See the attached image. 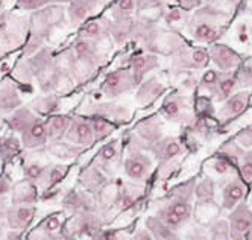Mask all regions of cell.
<instances>
[{
  "instance_id": "cell-1",
  "label": "cell",
  "mask_w": 252,
  "mask_h": 240,
  "mask_svg": "<svg viewBox=\"0 0 252 240\" xmlns=\"http://www.w3.org/2000/svg\"><path fill=\"white\" fill-rule=\"evenodd\" d=\"M226 25V14L216 6H204L189 17L187 28L193 40L211 43L218 40Z\"/></svg>"
},
{
  "instance_id": "cell-2",
  "label": "cell",
  "mask_w": 252,
  "mask_h": 240,
  "mask_svg": "<svg viewBox=\"0 0 252 240\" xmlns=\"http://www.w3.org/2000/svg\"><path fill=\"white\" fill-rule=\"evenodd\" d=\"M159 116L167 119L172 123L190 126L196 119L194 101L191 96L183 91L175 90L170 93L159 106Z\"/></svg>"
},
{
  "instance_id": "cell-3",
  "label": "cell",
  "mask_w": 252,
  "mask_h": 240,
  "mask_svg": "<svg viewBox=\"0 0 252 240\" xmlns=\"http://www.w3.org/2000/svg\"><path fill=\"white\" fill-rule=\"evenodd\" d=\"M29 22L26 17L17 14L0 17V55L19 47L26 41Z\"/></svg>"
},
{
  "instance_id": "cell-4",
  "label": "cell",
  "mask_w": 252,
  "mask_h": 240,
  "mask_svg": "<svg viewBox=\"0 0 252 240\" xmlns=\"http://www.w3.org/2000/svg\"><path fill=\"white\" fill-rule=\"evenodd\" d=\"M191 214H193L191 199L175 196V195H169L166 198V206L161 207L155 213V216H158L167 227H170L175 231L183 228L190 220Z\"/></svg>"
},
{
  "instance_id": "cell-5",
  "label": "cell",
  "mask_w": 252,
  "mask_h": 240,
  "mask_svg": "<svg viewBox=\"0 0 252 240\" xmlns=\"http://www.w3.org/2000/svg\"><path fill=\"white\" fill-rule=\"evenodd\" d=\"M122 168L129 181L137 184H146L154 173V161L146 152L134 149L126 155L122 163Z\"/></svg>"
},
{
  "instance_id": "cell-6",
  "label": "cell",
  "mask_w": 252,
  "mask_h": 240,
  "mask_svg": "<svg viewBox=\"0 0 252 240\" xmlns=\"http://www.w3.org/2000/svg\"><path fill=\"white\" fill-rule=\"evenodd\" d=\"M210 61L208 50L202 47H189L181 44L176 50L172 52L170 66L173 70H197L207 66Z\"/></svg>"
},
{
  "instance_id": "cell-7",
  "label": "cell",
  "mask_w": 252,
  "mask_h": 240,
  "mask_svg": "<svg viewBox=\"0 0 252 240\" xmlns=\"http://www.w3.org/2000/svg\"><path fill=\"white\" fill-rule=\"evenodd\" d=\"M137 87L131 70H114L110 75H106L103 79V84L100 87V93L110 99L119 98L122 95H126L128 91L134 90Z\"/></svg>"
},
{
  "instance_id": "cell-8",
  "label": "cell",
  "mask_w": 252,
  "mask_h": 240,
  "mask_svg": "<svg viewBox=\"0 0 252 240\" xmlns=\"http://www.w3.org/2000/svg\"><path fill=\"white\" fill-rule=\"evenodd\" d=\"M63 140L79 146L81 149L92 147L96 143L94 133H93V128H92V120L85 119L82 114L73 116L70 120V125L67 128V133H65Z\"/></svg>"
},
{
  "instance_id": "cell-9",
  "label": "cell",
  "mask_w": 252,
  "mask_h": 240,
  "mask_svg": "<svg viewBox=\"0 0 252 240\" xmlns=\"http://www.w3.org/2000/svg\"><path fill=\"white\" fill-rule=\"evenodd\" d=\"M229 224V239H245L248 231L252 228V208L246 201H242L228 216Z\"/></svg>"
},
{
  "instance_id": "cell-10",
  "label": "cell",
  "mask_w": 252,
  "mask_h": 240,
  "mask_svg": "<svg viewBox=\"0 0 252 240\" xmlns=\"http://www.w3.org/2000/svg\"><path fill=\"white\" fill-rule=\"evenodd\" d=\"M210 61L220 71H232L243 64V57L226 44H211L208 49Z\"/></svg>"
},
{
  "instance_id": "cell-11",
  "label": "cell",
  "mask_w": 252,
  "mask_h": 240,
  "mask_svg": "<svg viewBox=\"0 0 252 240\" xmlns=\"http://www.w3.org/2000/svg\"><path fill=\"white\" fill-rule=\"evenodd\" d=\"M251 103V93L248 90L232 93L228 99L222 102V108L219 111V123L228 125L229 122L240 117Z\"/></svg>"
},
{
  "instance_id": "cell-12",
  "label": "cell",
  "mask_w": 252,
  "mask_h": 240,
  "mask_svg": "<svg viewBox=\"0 0 252 240\" xmlns=\"http://www.w3.org/2000/svg\"><path fill=\"white\" fill-rule=\"evenodd\" d=\"M151 151L158 163H167L181 158L187 151V144L176 137H163L152 146Z\"/></svg>"
},
{
  "instance_id": "cell-13",
  "label": "cell",
  "mask_w": 252,
  "mask_h": 240,
  "mask_svg": "<svg viewBox=\"0 0 252 240\" xmlns=\"http://www.w3.org/2000/svg\"><path fill=\"white\" fill-rule=\"evenodd\" d=\"M138 90L135 93V103L140 106H148L154 103L158 98H161L167 90L166 82L159 76H151L145 78L138 85Z\"/></svg>"
},
{
  "instance_id": "cell-14",
  "label": "cell",
  "mask_w": 252,
  "mask_h": 240,
  "mask_svg": "<svg viewBox=\"0 0 252 240\" xmlns=\"http://www.w3.org/2000/svg\"><path fill=\"white\" fill-rule=\"evenodd\" d=\"M249 193V184H246L240 176L231 178L222 189V202L220 207L222 210H232L237 204L246 199Z\"/></svg>"
},
{
  "instance_id": "cell-15",
  "label": "cell",
  "mask_w": 252,
  "mask_h": 240,
  "mask_svg": "<svg viewBox=\"0 0 252 240\" xmlns=\"http://www.w3.org/2000/svg\"><path fill=\"white\" fill-rule=\"evenodd\" d=\"M103 3V0H71L68 6L71 26H81L88 18H93L100 11Z\"/></svg>"
},
{
  "instance_id": "cell-16",
  "label": "cell",
  "mask_w": 252,
  "mask_h": 240,
  "mask_svg": "<svg viewBox=\"0 0 252 240\" xmlns=\"http://www.w3.org/2000/svg\"><path fill=\"white\" fill-rule=\"evenodd\" d=\"M35 204H11L6 213V222L11 230L25 233L35 217Z\"/></svg>"
},
{
  "instance_id": "cell-17",
  "label": "cell",
  "mask_w": 252,
  "mask_h": 240,
  "mask_svg": "<svg viewBox=\"0 0 252 240\" xmlns=\"http://www.w3.org/2000/svg\"><path fill=\"white\" fill-rule=\"evenodd\" d=\"M134 134L140 143L152 147L157 141L163 138V120H161V116H152L140 122L134 129Z\"/></svg>"
},
{
  "instance_id": "cell-18",
  "label": "cell",
  "mask_w": 252,
  "mask_h": 240,
  "mask_svg": "<svg viewBox=\"0 0 252 240\" xmlns=\"http://www.w3.org/2000/svg\"><path fill=\"white\" fill-rule=\"evenodd\" d=\"M122 152H123V138L110 140L100 147V151L97 152V155L93 158L92 163H94L105 173H108L110 172L111 164L122 166L123 161H117L122 158Z\"/></svg>"
},
{
  "instance_id": "cell-19",
  "label": "cell",
  "mask_w": 252,
  "mask_h": 240,
  "mask_svg": "<svg viewBox=\"0 0 252 240\" xmlns=\"http://www.w3.org/2000/svg\"><path fill=\"white\" fill-rule=\"evenodd\" d=\"M22 144L25 149L35 151L47 144V129H46V120L40 119L38 116L35 120L22 133Z\"/></svg>"
},
{
  "instance_id": "cell-20",
  "label": "cell",
  "mask_w": 252,
  "mask_h": 240,
  "mask_svg": "<svg viewBox=\"0 0 252 240\" xmlns=\"http://www.w3.org/2000/svg\"><path fill=\"white\" fill-rule=\"evenodd\" d=\"M65 227V213H52L46 216L40 225L31 231L29 239H55L53 234H60L61 239L64 237L63 228Z\"/></svg>"
},
{
  "instance_id": "cell-21",
  "label": "cell",
  "mask_w": 252,
  "mask_h": 240,
  "mask_svg": "<svg viewBox=\"0 0 252 240\" xmlns=\"http://www.w3.org/2000/svg\"><path fill=\"white\" fill-rule=\"evenodd\" d=\"M158 66H159V60L154 53L143 52V53L132 55L131 61H129V70L132 73L135 84L138 85Z\"/></svg>"
},
{
  "instance_id": "cell-22",
  "label": "cell",
  "mask_w": 252,
  "mask_h": 240,
  "mask_svg": "<svg viewBox=\"0 0 252 240\" xmlns=\"http://www.w3.org/2000/svg\"><path fill=\"white\" fill-rule=\"evenodd\" d=\"M84 149L79 146L65 141V140H57V141H49L46 144V154L52 158L58 160L60 163H71L78 160L82 155Z\"/></svg>"
},
{
  "instance_id": "cell-23",
  "label": "cell",
  "mask_w": 252,
  "mask_h": 240,
  "mask_svg": "<svg viewBox=\"0 0 252 240\" xmlns=\"http://www.w3.org/2000/svg\"><path fill=\"white\" fill-rule=\"evenodd\" d=\"M79 186L88 192V193H97L105 184L108 182V175L96 166L94 163L90 161V164L79 173Z\"/></svg>"
},
{
  "instance_id": "cell-24",
  "label": "cell",
  "mask_w": 252,
  "mask_h": 240,
  "mask_svg": "<svg viewBox=\"0 0 252 240\" xmlns=\"http://www.w3.org/2000/svg\"><path fill=\"white\" fill-rule=\"evenodd\" d=\"M22 103V98L19 95V88L15 82H11L9 79L0 84V114L3 119H6L14 109H17Z\"/></svg>"
},
{
  "instance_id": "cell-25",
  "label": "cell",
  "mask_w": 252,
  "mask_h": 240,
  "mask_svg": "<svg viewBox=\"0 0 252 240\" xmlns=\"http://www.w3.org/2000/svg\"><path fill=\"white\" fill-rule=\"evenodd\" d=\"M11 196L12 204H35L38 199V190L35 182L25 179L17 184H12Z\"/></svg>"
},
{
  "instance_id": "cell-26",
  "label": "cell",
  "mask_w": 252,
  "mask_h": 240,
  "mask_svg": "<svg viewBox=\"0 0 252 240\" xmlns=\"http://www.w3.org/2000/svg\"><path fill=\"white\" fill-rule=\"evenodd\" d=\"M71 117L63 113H53L49 116V119L46 120V129H47V143L49 141H57V140H63L67 128L70 125Z\"/></svg>"
},
{
  "instance_id": "cell-27",
  "label": "cell",
  "mask_w": 252,
  "mask_h": 240,
  "mask_svg": "<svg viewBox=\"0 0 252 240\" xmlns=\"http://www.w3.org/2000/svg\"><path fill=\"white\" fill-rule=\"evenodd\" d=\"M110 28H111V23L108 20V17L88 18V20L84 22L79 28V36L97 40V38H102L105 34L110 32Z\"/></svg>"
},
{
  "instance_id": "cell-28",
  "label": "cell",
  "mask_w": 252,
  "mask_h": 240,
  "mask_svg": "<svg viewBox=\"0 0 252 240\" xmlns=\"http://www.w3.org/2000/svg\"><path fill=\"white\" fill-rule=\"evenodd\" d=\"M237 88V81H236V75L232 71H220V78L219 82L216 85L213 99L218 101L219 103H222L225 99H228L234 91Z\"/></svg>"
},
{
  "instance_id": "cell-29",
  "label": "cell",
  "mask_w": 252,
  "mask_h": 240,
  "mask_svg": "<svg viewBox=\"0 0 252 240\" xmlns=\"http://www.w3.org/2000/svg\"><path fill=\"white\" fill-rule=\"evenodd\" d=\"M222 211L220 204L216 202V199L213 201H196V210H194V217L197 219V222L201 225H207L208 222H211L213 219L219 217Z\"/></svg>"
},
{
  "instance_id": "cell-30",
  "label": "cell",
  "mask_w": 252,
  "mask_h": 240,
  "mask_svg": "<svg viewBox=\"0 0 252 240\" xmlns=\"http://www.w3.org/2000/svg\"><path fill=\"white\" fill-rule=\"evenodd\" d=\"M219 78H220L219 70H214V69L205 70L202 73V76L197 79V85L194 90V91H197V96L210 98L213 101V95H214L216 85H218V82H219Z\"/></svg>"
},
{
  "instance_id": "cell-31",
  "label": "cell",
  "mask_w": 252,
  "mask_h": 240,
  "mask_svg": "<svg viewBox=\"0 0 252 240\" xmlns=\"http://www.w3.org/2000/svg\"><path fill=\"white\" fill-rule=\"evenodd\" d=\"M22 149H23V144L19 137H12V136L2 137L0 138V161L11 163L14 157L19 155Z\"/></svg>"
},
{
  "instance_id": "cell-32",
  "label": "cell",
  "mask_w": 252,
  "mask_h": 240,
  "mask_svg": "<svg viewBox=\"0 0 252 240\" xmlns=\"http://www.w3.org/2000/svg\"><path fill=\"white\" fill-rule=\"evenodd\" d=\"M145 225L149 228V231L152 233L154 239H163V240H170V239H179V236H176V231L172 230L170 227H167L163 220H161L158 216H148L145 220Z\"/></svg>"
},
{
  "instance_id": "cell-33",
  "label": "cell",
  "mask_w": 252,
  "mask_h": 240,
  "mask_svg": "<svg viewBox=\"0 0 252 240\" xmlns=\"http://www.w3.org/2000/svg\"><path fill=\"white\" fill-rule=\"evenodd\" d=\"M170 82L175 85L178 91L189 93V91L196 90L197 78L194 76L193 70H175V76H170Z\"/></svg>"
},
{
  "instance_id": "cell-34",
  "label": "cell",
  "mask_w": 252,
  "mask_h": 240,
  "mask_svg": "<svg viewBox=\"0 0 252 240\" xmlns=\"http://www.w3.org/2000/svg\"><path fill=\"white\" fill-rule=\"evenodd\" d=\"M138 9L137 0H116L111 6V12L114 14L113 18L116 22H125L129 20V17Z\"/></svg>"
},
{
  "instance_id": "cell-35",
  "label": "cell",
  "mask_w": 252,
  "mask_h": 240,
  "mask_svg": "<svg viewBox=\"0 0 252 240\" xmlns=\"http://www.w3.org/2000/svg\"><path fill=\"white\" fill-rule=\"evenodd\" d=\"M49 164L47 163H43L38 158H28L23 163V175H25L26 179H29L32 182H37L43 176V173L46 172Z\"/></svg>"
},
{
  "instance_id": "cell-36",
  "label": "cell",
  "mask_w": 252,
  "mask_h": 240,
  "mask_svg": "<svg viewBox=\"0 0 252 240\" xmlns=\"http://www.w3.org/2000/svg\"><path fill=\"white\" fill-rule=\"evenodd\" d=\"M194 198L196 201H213L216 199V182L205 176L194 182Z\"/></svg>"
},
{
  "instance_id": "cell-37",
  "label": "cell",
  "mask_w": 252,
  "mask_h": 240,
  "mask_svg": "<svg viewBox=\"0 0 252 240\" xmlns=\"http://www.w3.org/2000/svg\"><path fill=\"white\" fill-rule=\"evenodd\" d=\"M246 149H243V147L240 144H237L236 140H229L226 143H223L220 146V149H219V155H222L223 158H226L229 163H232L234 166H236V169H237V166H239V161L240 158L243 157Z\"/></svg>"
},
{
  "instance_id": "cell-38",
  "label": "cell",
  "mask_w": 252,
  "mask_h": 240,
  "mask_svg": "<svg viewBox=\"0 0 252 240\" xmlns=\"http://www.w3.org/2000/svg\"><path fill=\"white\" fill-rule=\"evenodd\" d=\"M205 228H207L210 239H218V240L229 239V224L226 219L216 217L205 225Z\"/></svg>"
},
{
  "instance_id": "cell-39",
  "label": "cell",
  "mask_w": 252,
  "mask_h": 240,
  "mask_svg": "<svg viewBox=\"0 0 252 240\" xmlns=\"http://www.w3.org/2000/svg\"><path fill=\"white\" fill-rule=\"evenodd\" d=\"M92 120V128H93V133H94V140L99 141V140H103L106 137H110L114 129H116V125L110 120H106L103 117H97V116H93Z\"/></svg>"
},
{
  "instance_id": "cell-40",
  "label": "cell",
  "mask_w": 252,
  "mask_h": 240,
  "mask_svg": "<svg viewBox=\"0 0 252 240\" xmlns=\"http://www.w3.org/2000/svg\"><path fill=\"white\" fill-rule=\"evenodd\" d=\"M208 164H210L211 171H213L216 175H219V176L229 175V173H232L234 171H236V166H234L232 163H229L226 158H223V157L219 155V154H216V155L208 161Z\"/></svg>"
},
{
  "instance_id": "cell-41",
  "label": "cell",
  "mask_w": 252,
  "mask_h": 240,
  "mask_svg": "<svg viewBox=\"0 0 252 240\" xmlns=\"http://www.w3.org/2000/svg\"><path fill=\"white\" fill-rule=\"evenodd\" d=\"M166 22L170 28H178L181 25H187L189 22V15H187V9H184L183 6H173L170 8L166 14Z\"/></svg>"
},
{
  "instance_id": "cell-42",
  "label": "cell",
  "mask_w": 252,
  "mask_h": 240,
  "mask_svg": "<svg viewBox=\"0 0 252 240\" xmlns=\"http://www.w3.org/2000/svg\"><path fill=\"white\" fill-rule=\"evenodd\" d=\"M237 169L240 172V178L246 182V184H252V149H246L243 157L239 161Z\"/></svg>"
},
{
  "instance_id": "cell-43",
  "label": "cell",
  "mask_w": 252,
  "mask_h": 240,
  "mask_svg": "<svg viewBox=\"0 0 252 240\" xmlns=\"http://www.w3.org/2000/svg\"><path fill=\"white\" fill-rule=\"evenodd\" d=\"M237 81V88H249L252 87V66L249 64H240L236 70H234Z\"/></svg>"
},
{
  "instance_id": "cell-44",
  "label": "cell",
  "mask_w": 252,
  "mask_h": 240,
  "mask_svg": "<svg viewBox=\"0 0 252 240\" xmlns=\"http://www.w3.org/2000/svg\"><path fill=\"white\" fill-rule=\"evenodd\" d=\"M50 2L52 0H17V6L25 11H37L43 6H47Z\"/></svg>"
},
{
  "instance_id": "cell-45",
  "label": "cell",
  "mask_w": 252,
  "mask_h": 240,
  "mask_svg": "<svg viewBox=\"0 0 252 240\" xmlns=\"http://www.w3.org/2000/svg\"><path fill=\"white\" fill-rule=\"evenodd\" d=\"M237 144H240L243 149H252V125L243 128L242 131L236 136Z\"/></svg>"
},
{
  "instance_id": "cell-46",
  "label": "cell",
  "mask_w": 252,
  "mask_h": 240,
  "mask_svg": "<svg viewBox=\"0 0 252 240\" xmlns=\"http://www.w3.org/2000/svg\"><path fill=\"white\" fill-rule=\"evenodd\" d=\"M131 239H141V240H154V236L152 233L149 231V228L143 224V225H138L132 233H131Z\"/></svg>"
},
{
  "instance_id": "cell-47",
  "label": "cell",
  "mask_w": 252,
  "mask_h": 240,
  "mask_svg": "<svg viewBox=\"0 0 252 240\" xmlns=\"http://www.w3.org/2000/svg\"><path fill=\"white\" fill-rule=\"evenodd\" d=\"M237 38H239L240 43H248L249 41L251 35H249V28H248L246 23L239 25V28H237Z\"/></svg>"
},
{
  "instance_id": "cell-48",
  "label": "cell",
  "mask_w": 252,
  "mask_h": 240,
  "mask_svg": "<svg viewBox=\"0 0 252 240\" xmlns=\"http://www.w3.org/2000/svg\"><path fill=\"white\" fill-rule=\"evenodd\" d=\"M202 2L204 0H179V3H181V6L184 9H193L196 6H199Z\"/></svg>"
},
{
  "instance_id": "cell-49",
  "label": "cell",
  "mask_w": 252,
  "mask_h": 240,
  "mask_svg": "<svg viewBox=\"0 0 252 240\" xmlns=\"http://www.w3.org/2000/svg\"><path fill=\"white\" fill-rule=\"evenodd\" d=\"M2 173H3V163L0 161V175H2Z\"/></svg>"
},
{
  "instance_id": "cell-50",
  "label": "cell",
  "mask_w": 252,
  "mask_h": 240,
  "mask_svg": "<svg viewBox=\"0 0 252 240\" xmlns=\"http://www.w3.org/2000/svg\"><path fill=\"white\" fill-rule=\"evenodd\" d=\"M223 2H229V3H232V2H236V0H223Z\"/></svg>"
},
{
  "instance_id": "cell-51",
  "label": "cell",
  "mask_w": 252,
  "mask_h": 240,
  "mask_svg": "<svg viewBox=\"0 0 252 240\" xmlns=\"http://www.w3.org/2000/svg\"><path fill=\"white\" fill-rule=\"evenodd\" d=\"M251 207H252V196H251Z\"/></svg>"
}]
</instances>
